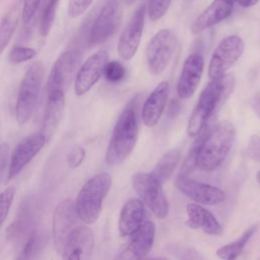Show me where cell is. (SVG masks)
Returning <instances> with one entry per match:
<instances>
[{
    "mask_svg": "<svg viewBox=\"0 0 260 260\" xmlns=\"http://www.w3.org/2000/svg\"><path fill=\"white\" fill-rule=\"evenodd\" d=\"M235 82L236 79L232 73H224L218 78L210 79L201 91L190 115L187 125L188 136L196 137L207 127L209 119L221 108L233 92Z\"/></svg>",
    "mask_w": 260,
    "mask_h": 260,
    "instance_id": "6da1fadb",
    "label": "cell"
},
{
    "mask_svg": "<svg viewBox=\"0 0 260 260\" xmlns=\"http://www.w3.org/2000/svg\"><path fill=\"white\" fill-rule=\"evenodd\" d=\"M138 99L133 98L121 112L112 132L105 160L110 166L123 162L134 149L138 138Z\"/></svg>",
    "mask_w": 260,
    "mask_h": 260,
    "instance_id": "7a4b0ae2",
    "label": "cell"
},
{
    "mask_svg": "<svg viewBox=\"0 0 260 260\" xmlns=\"http://www.w3.org/2000/svg\"><path fill=\"white\" fill-rule=\"evenodd\" d=\"M235 138L236 128L229 121H221L212 129H206L197 152L196 167L202 172L217 169L226 158Z\"/></svg>",
    "mask_w": 260,
    "mask_h": 260,
    "instance_id": "3957f363",
    "label": "cell"
},
{
    "mask_svg": "<svg viewBox=\"0 0 260 260\" xmlns=\"http://www.w3.org/2000/svg\"><path fill=\"white\" fill-rule=\"evenodd\" d=\"M111 185V176L104 172L91 177L81 187L75 200V207L80 220L85 224H92L99 219Z\"/></svg>",
    "mask_w": 260,
    "mask_h": 260,
    "instance_id": "277c9868",
    "label": "cell"
},
{
    "mask_svg": "<svg viewBox=\"0 0 260 260\" xmlns=\"http://www.w3.org/2000/svg\"><path fill=\"white\" fill-rule=\"evenodd\" d=\"M43 76L44 67L39 61L30 64L24 73L15 105V117L19 125L25 124L34 114L41 92Z\"/></svg>",
    "mask_w": 260,
    "mask_h": 260,
    "instance_id": "5b68a950",
    "label": "cell"
},
{
    "mask_svg": "<svg viewBox=\"0 0 260 260\" xmlns=\"http://www.w3.org/2000/svg\"><path fill=\"white\" fill-rule=\"evenodd\" d=\"M132 186L140 200L145 204L152 214L162 219L169 212V201L164 192L162 184L151 174L138 172L132 176Z\"/></svg>",
    "mask_w": 260,
    "mask_h": 260,
    "instance_id": "8992f818",
    "label": "cell"
},
{
    "mask_svg": "<svg viewBox=\"0 0 260 260\" xmlns=\"http://www.w3.org/2000/svg\"><path fill=\"white\" fill-rule=\"evenodd\" d=\"M178 38L171 28L158 30L146 47V65L150 74L159 75L168 67L176 51Z\"/></svg>",
    "mask_w": 260,
    "mask_h": 260,
    "instance_id": "52a82bcc",
    "label": "cell"
},
{
    "mask_svg": "<svg viewBox=\"0 0 260 260\" xmlns=\"http://www.w3.org/2000/svg\"><path fill=\"white\" fill-rule=\"evenodd\" d=\"M122 18L120 0H106L88 31V44L98 46L107 42L117 31Z\"/></svg>",
    "mask_w": 260,
    "mask_h": 260,
    "instance_id": "ba28073f",
    "label": "cell"
},
{
    "mask_svg": "<svg viewBox=\"0 0 260 260\" xmlns=\"http://www.w3.org/2000/svg\"><path fill=\"white\" fill-rule=\"evenodd\" d=\"M82 59V53L78 49L64 51L55 61L47 82V93L65 91L70 86L78 66Z\"/></svg>",
    "mask_w": 260,
    "mask_h": 260,
    "instance_id": "9c48e42d",
    "label": "cell"
},
{
    "mask_svg": "<svg viewBox=\"0 0 260 260\" xmlns=\"http://www.w3.org/2000/svg\"><path fill=\"white\" fill-rule=\"evenodd\" d=\"M245 43L238 36L222 39L214 49L208 66V76L215 79L222 76L243 55Z\"/></svg>",
    "mask_w": 260,
    "mask_h": 260,
    "instance_id": "30bf717a",
    "label": "cell"
},
{
    "mask_svg": "<svg viewBox=\"0 0 260 260\" xmlns=\"http://www.w3.org/2000/svg\"><path fill=\"white\" fill-rule=\"evenodd\" d=\"M78 219L80 218L76 211L75 201L72 199H64L56 206L53 213L52 235L54 246L58 254L61 253L69 234L78 224Z\"/></svg>",
    "mask_w": 260,
    "mask_h": 260,
    "instance_id": "8fae6325",
    "label": "cell"
},
{
    "mask_svg": "<svg viewBox=\"0 0 260 260\" xmlns=\"http://www.w3.org/2000/svg\"><path fill=\"white\" fill-rule=\"evenodd\" d=\"M146 4H141L132 14L125 28L123 29L117 46V52L121 59L130 60L136 54L144 27Z\"/></svg>",
    "mask_w": 260,
    "mask_h": 260,
    "instance_id": "7c38bea8",
    "label": "cell"
},
{
    "mask_svg": "<svg viewBox=\"0 0 260 260\" xmlns=\"http://www.w3.org/2000/svg\"><path fill=\"white\" fill-rule=\"evenodd\" d=\"M177 189L196 203L204 205H216L225 200V193L213 185L201 183L188 178V176L178 175L175 181Z\"/></svg>",
    "mask_w": 260,
    "mask_h": 260,
    "instance_id": "4fadbf2b",
    "label": "cell"
},
{
    "mask_svg": "<svg viewBox=\"0 0 260 260\" xmlns=\"http://www.w3.org/2000/svg\"><path fill=\"white\" fill-rule=\"evenodd\" d=\"M46 143L47 140L41 131L22 138L16 144L11 153L10 164L7 172V181H10L16 177L22 171V169L41 151Z\"/></svg>",
    "mask_w": 260,
    "mask_h": 260,
    "instance_id": "5bb4252c",
    "label": "cell"
},
{
    "mask_svg": "<svg viewBox=\"0 0 260 260\" xmlns=\"http://www.w3.org/2000/svg\"><path fill=\"white\" fill-rule=\"evenodd\" d=\"M108 52L100 50L90 55L78 68L74 79V91L81 96L88 92L103 75L105 64L108 61Z\"/></svg>",
    "mask_w": 260,
    "mask_h": 260,
    "instance_id": "9a60e30c",
    "label": "cell"
},
{
    "mask_svg": "<svg viewBox=\"0 0 260 260\" xmlns=\"http://www.w3.org/2000/svg\"><path fill=\"white\" fill-rule=\"evenodd\" d=\"M94 248V235L90 228L77 224L67 237L60 256L66 260L90 258Z\"/></svg>",
    "mask_w": 260,
    "mask_h": 260,
    "instance_id": "2e32d148",
    "label": "cell"
},
{
    "mask_svg": "<svg viewBox=\"0 0 260 260\" xmlns=\"http://www.w3.org/2000/svg\"><path fill=\"white\" fill-rule=\"evenodd\" d=\"M204 69L203 57L198 53L190 54L184 61L177 83V93L181 99H189L197 89Z\"/></svg>",
    "mask_w": 260,
    "mask_h": 260,
    "instance_id": "e0dca14e",
    "label": "cell"
},
{
    "mask_svg": "<svg viewBox=\"0 0 260 260\" xmlns=\"http://www.w3.org/2000/svg\"><path fill=\"white\" fill-rule=\"evenodd\" d=\"M155 237V225L151 220H145L131 235L128 245L117 256L120 259H141L151 250Z\"/></svg>",
    "mask_w": 260,
    "mask_h": 260,
    "instance_id": "ac0fdd59",
    "label": "cell"
},
{
    "mask_svg": "<svg viewBox=\"0 0 260 260\" xmlns=\"http://www.w3.org/2000/svg\"><path fill=\"white\" fill-rule=\"evenodd\" d=\"M235 0H213L192 22L190 31L198 35L226 19L233 12Z\"/></svg>",
    "mask_w": 260,
    "mask_h": 260,
    "instance_id": "d6986e66",
    "label": "cell"
},
{
    "mask_svg": "<svg viewBox=\"0 0 260 260\" xmlns=\"http://www.w3.org/2000/svg\"><path fill=\"white\" fill-rule=\"evenodd\" d=\"M169 82L161 81L147 96L141 110V119L145 126L153 127L158 123L165 111L166 104L169 98Z\"/></svg>",
    "mask_w": 260,
    "mask_h": 260,
    "instance_id": "ffe728a7",
    "label": "cell"
},
{
    "mask_svg": "<svg viewBox=\"0 0 260 260\" xmlns=\"http://www.w3.org/2000/svg\"><path fill=\"white\" fill-rule=\"evenodd\" d=\"M65 110V93L55 91L48 93L47 103L42 119L41 132L45 136L47 142L55 134L64 114Z\"/></svg>",
    "mask_w": 260,
    "mask_h": 260,
    "instance_id": "44dd1931",
    "label": "cell"
},
{
    "mask_svg": "<svg viewBox=\"0 0 260 260\" xmlns=\"http://www.w3.org/2000/svg\"><path fill=\"white\" fill-rule=\"evenodd\" d=\"M188 218L186 225L192 230H201L207 235L220 236L223 229L215 216L203 206L196 203H189L186 206Z\"/></svg>",
    "mask_w": 260,
    "mask_h": 260,
    "instance_id": "7402d4cb",
    "label": "cell"
},
{
    "mask_svg": "<svg viewBox=\"0 0 260 260\" xmlns=\"http://www.w3.org/2000/svg\"><path fill=\"white\" fill-rule=\"evenodd\" d=\"M145 207L140 199H130L122 207L119 217V233L121 237H129L143 223Z\"/></svg>",
    "mask_w": 260,
    "mask_h": 260,
    "instance_id": "603a6c76",
    "label": "cell"
},
{
    "mask_svg": "<svg viewBox=\"0 0 260 260\" xmlns=\"http://www.w3.org/2000/svg\"><path fill=\"white\" fill-rule=\"evenodd\" d=\"M181 158V149L175 147L167 151L157 160L151 171V175L161 184L167 182L173 175L178 162Z\"/></svg>",
    "mask_w": 260,
    "mask_h": 260,
    "instance_id": "cb8c5ba5",
    "label": "cell"
},
{
    "mask_svg": "<svg viewBox=\"0 0 260 260\" xmlns=\"http://www.w3.org/2000/svg\"><path fill=\"white\" fill-rule=\"evenodd\" d=\"M20 16L21 11L19 7L14 6L2 18L0 22V55L5 51L10 40L12 39Z\"/></svg>",
    "mask_w": 260,
    "mask_h": 260,
    "instance_id": "d4e9b609",
    "label": "cell"
},
{
    "mask_svg": "<svg viewBox=\"0 0 260 260\" xmlns=\"http://www.w3.org/2000/svg\"><path fill=\"white\" fill-rule=\"evenodd\" d=\"M256 230H257V225L254 224V225L248 228L234 242L219 247L215 252L217 257H219L220 259H225V260H232V259L238 258L241 255V253L243 252L248 241L251 239V237L256 232Z\"/></svg>",
    "mask_w": 260,
    "mask_h": 260,
    "instance_id": "484cf974",
    "label": "cell"
},
{
    "mask_svg": "<svg viewBox=\"0 0 260 260\" xmlns=\"http://www.w3.org/2000/svg\"><path fill=\"white\" fill-rule=\"evenodd\" d=\"M29 212H30V209L27 203L23 204V206L20 207L17 217L7 230V234L10 239H16L17 237H20L28 228V224L30 222Z\"/></svg>",
    "mask_w": 260,
    "mask_h": 260,
    "instance_id": "4316f807",
    "label": "cell"
},
{
    "mask_svg": "<svg viewBox=\"0 0 260 260\" xmlns=\"http://www.w3.org/2000/svg\"><path fill=\"white\" fill-rule=\"evenodd\" d=\"M60 0H49L45 5L40 18V34L42 37H47L54 24L56 18V11Z\"/></svg>",
    "mask_w": 260,
    "mask_h": 260,
    "instance_id": "83f0119b",
    "label": "cell"
},
{
    "mask_svg": "<svg viewBox=\"0 0 260 260\" xmlns=\"http://www.w3.org/2000/svg\"><path fill=\"white\" fill-rule=\"evenodd\" d=\"M44 244H45V241L42 233H39L37 231L31 232L23 245L19 258L29 259V258L37 257L38 254L41 253Z\"/></svg>",
    "mask_w": 260,
    "mask_h": 260,
    "instance_id": "f1b7e54d",
    "label": "cell"
},
{
    "mask_svg": "<svg viewBox=\"0 0 260 260\" xmlns=\"http://www.w3.org/2000/svg\"><path fill=\"white\" fill-rule=\"evenodd\" d=\"M103 74L105 78L111 83H117L122 81L126 76V68L124 65L116 60L107 61L104 67Z\"/></svg>",
    "mask_w": 260,
    "mask_h": 260,
    "instance_id": "f546056e",
    "label": "cell"
},
{
    "mask_svg": "<svg viewBox=\"0 0 260 260\" xmlns=\"http://www.w3.org/2000/svg\"><path fill=\"white\" fill-rule=\"evenodd\" d=\"M172 0H148L146 13L151 21L160 19L169 10Z\"/></svg>",
    "mask_w": 260,
    "mask_h": 260,
    "instance_id": "4dcf8cb0",
    "label": "cell"
},
{
    "mask_svg": "<svg viewBox=\"0 0 260 260\" xmlns=\"http://www.w3.org/2000/svg\"><path fill=\"white\" fill-rule=\"evenodd\" d=\"M15 192L16 190L13 186H9L0 192V229L7 217L9 209L12 205V201L14 199Z\"/></svg>",
    "mask_w": 260,
    "mask_h": 260,
    "instance_id": "1f68e13d",
    "label": "cell"
},
{
    "mask_svg": "<svg viewBox=\"0 0 260 260\" xmlns=\"http://www.w3.org/2000/svg\"><path fill=\"white\" fill-rule=\"evenodd\" d=\"M36 54L37 52L32 48L18 46V47H14L10 51L8 55V60L11 64H19L32 59L36 56Z\"/></svg>",
    "mask_w": 260,
    "mask_h": 260,
    "instance_id": "d6a6232c",
    "label": "cell"
},
{
    "mask_svg": "<svg viewBox=\"0 0 260 260\" xmlns=\"http://www.w3.org/2000/svg\"><path fill=\"white\" fill-rule=\"evenodd\" d=\"M93 0H69L67 13L70 18H77L83 14L89 6L92 4Z\"/></svg>",
    "mask_w": 260,
    "mask_h": 260,
    "instance_id": "836d02e7",
    "label": "cell"
},
{
    "mask_svg": "<svg viewBox=\"0 0 260 260\" xmlns=\"http://www.w3.org/2000/svg\"><path fill=\"white\" fill-rule=\"evenodd\" d=\"M42 0H23L21 8V18L23 23L27 24L31 21L37 13Z\"/></svg>",
    "mask_w": 260,
    "mask_h": 260,
    "instance_id": "e575fe53",
    "label": "cell"
},
{
    "mask_svg": "<svg viewBox=\"0 0 260 260\" xmlns=\"http://www.w3.org/2000/svg\"><path fill=\"white\" fill-rule=\"evenodd\" d=\"M85 149L81 146H74L67 154L66 161L70 169H76L79 167L85 158Z\"/></svg>",
    "mask_w": 260,
    "mask_h": 260,
    "instance_id": "d590c367",
    "label": "cell"
},
{
    "mask_svg": "<svg viewBox=\"0 0 260 260\" xmlns=\"http://www.w3.org/2000/svg\"><path fill=\"white\" fill-rule=\"evenodd\" d=\"M246 154L252 160L260 164V136L253 135L247 145Z\"/></svg>",
    "mask_w": 260,
    "mask_h": 260,
    "instance_id": "8d00e7d4",
    "label": "cell"
},
{
    "mask_svg": "<svg viewBox=\"0 0 260 260\" xmlns=\"http://www.w3.org/2000/svg\"><path fill=\"white\" fill-rule=\"evenodd\" d=\"M8 154H9V145L7 142L0 143V184L5 175L8 166Z\"/></svg>",
    "mask_w": 260,
    "mask_h": 260,
    "instance_id": "74e56055",
    "label": "cell"
},
{
    "mask_svg": "<svg viewBox=\"0 0 260 260\" xmlns=\"http://www.w3.org/2000/svg\"><path fill=\"white\" fill-rule=\"evenodd\" d=\"M251 107L254 111V113L256 114V116L260 119V91L256 92L252 100H251Z\"/></svg>",
    "mask_w": 260,
    "mask_h": 260,
    "instance_id": "f35d334b",
    "label": "cell"
},
{
    "mask_svg": "<svg viewBox=\"0 0 260 260\" xmlns=\"http://www.w3.org/2000/svg\"><path fill=\"white\" fill-rule=\"evenodd\" d=\"M260 0H235V3H238L241 7H244V8H249V7H252L256 4H258Z\"/></svg>",
    "mask_w": 260,
    "mask_h": 260,
    "instance_id": "ab89813d",
    "label": "cell"
},
{
    "mask_svg": "<svg viewBox=\"0 0 260 260\" xmlns=\"http://www.w3.org/2000/svg\"><path fill=\"white\" fill-rule=\"evenodd\" d=\"M180 109V103L178 101H175L173 100V102L171 103L170 105V109H169V114L172 116V115H175L176 113H178Z\"/></svg>",
    "mask_w": 260,
    "mask_h": 260,
    "instance_id": "60d3db41",
    "label": "cell"
},
{
    "mask_svg": "<svg viewBox=\"0 0 260 260\" xmlns=\"http://www.w3.org/2000/svg\"><path fill=\"white\" fill-rule=\"evenodd\" d=\"M256 180H257V182H258L259 185H260V171H258L257 174H256Z\"/></svg>",
    "mask_w": 260,
    "mask_h": 260,
    "instance_id": "b9f144b4",
    "label": "cell"
},
{
    "mask_svg": "<svg viewBox=\"0 0 260 260\" xmlns=\"http://www.w3.org/2000/svg\"><path fill=\"white\" fill-rule=\"evenodd\" d=\"M137 0H125V2L128 4V5H131V4H133L134 2H136Z\"/></svg>",
    "mask_w": 260,
    "mask_h": 260,
    "instance_id": "7bdbcfd3",
    "label": "cell"
}]
</instances>
